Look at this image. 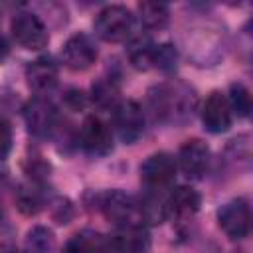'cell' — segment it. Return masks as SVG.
<instances>
[{
	"label": "cell",
	"mask_w": 253,
	"mask_h": 253,
	"mask_svg": "<svg viewBox=\"0 0 253 253\" xmlns=\"http://www.w3.org/2000/svg\"><path fill=\"white\" fill-rule=\"evenodd\" d=\"M146 101L154 121L166 123V125L188 123L194 117V111L198 105L196 91L180 79L162 81L150 87Z\"/></svg>",
	"instance_id": "obj_1"
},
{
	"label": "cell",
	"mask_w": 253,
	"mask_h": 253,
	"mask_svg": "<svg viewBox=\"0 0 253 253\" xmlns=\"http://www.w3.org/2000/svg\"><path fill=\"white\" fill-rule=\"evenodd\" d=\"M93 28L101 40L111 42V43H119V42H125L132 36L134 16L128 8H125L121 4H111V6H105L95 16Z\"/></svg>",
	"instance_id": "obj_2"
},
{
	"label": "cell",
	"mask_w": 253,
	"mask_h": 253,
	"mask_svg": "<svg viewBox=\"0 0 253 253\" xmlns=\"http://www.w3.org/2000/svg\"><path fill=\"white\" fill-rule=\"evenodd\" d=\"M99 208L103 211V215L113 221L117 227H126V225H144L140 219V208H138V200L119 192V190H111L107 194L101 196Z\"/></svg>",
	"instance_id": "obj_3"
},
{
	"label": "cell",
	"mask_w": 253,
	"mask_h": 253,
	"mask_svg": "<svg viewBox=\"0 0 253 253\" xmlns=\"http://www.w3.org/2000/svg\"><path fill=\"white\" fill-rule=\"evenodd\" d=\"M10 32L16 43L26 49H42L49 42L45 24L32 12H18L10 22Z\"/></svg>",
	"instance_id": "obj_4"
},
{
	"label": "cell",
	"mask_w": 253,
	"mask_h": 253,
	"mask_svg": "<svg viewBox=\"0 0 253 253\" xmlns=\"http://www.w3.org/2000/svg\"><path fill=\"white\" fill-rule=\"evenodd\" d=\"M176 170H178V164L174 156H170L168 152H156V154H150L142 162L140 178L148 190L160 192L174 182Z\"/></svg>",
	"instance_id": "obj_5"
},
{
	"label": "cell",
	"mask_w": 253,
	"mask_h": 253,
	"mask_svg": "<svg viewBox=\"0 0 253 253\" xmlns=\"http://www.w3.org/2000/svg\"><path fill=\"white\" fill-rule=\"evenodd\" d=\"M24 119L28 130L38 138L49 136L57 128V111L53 103L45 97L30 99L24 107Z\"/></svg>",
	"instance_id": "obj_6"
},
{
	"label": "cell",
	"mask_w": 253,
	"mask_h": 253,
	"mask_svg": "<svg viewBox=\"0 0 253 253\" xmlns=\"http://www.w3.org/2000/svg\"><path fill=\"white\" fill-rule=\"evenodd\" d=\"M97 55H99V51H97V45H95L93 38L87 36V34H81V32L67 38V42L61 47L63 63L73 71L89 69L95 63Z\"/></svg>",
	"instance_id": "obj_7"
},
{
	"label": "cell",
	"mask_w": 253,
	"mask_h": 253,
	"mask_svg": "<svg viewBox=\"0 0 253 253\" xmlns=\"http://www.w3.org/2000/svg\"><path fill=\"white\" fill-rule=\"evenodd\" d=\"M79 142L85 152H89L93 156H103V154L111 152V148H113L111 126L103 119L91 115L79 126Z\"/></svg>",
	"instance_id": "obj_8"
},
{
	"label": "cell",
	"mask_w": 253,
	"mask_h": 253,
	"mask_svg": "<svg viewBox=\"0 0 253 253\" xmlns=\"http://www.w3.org/2000/svg\"><path fill=\"white\" fill-rule=\"evenodd\" d=\"M217 219H219V227L225 231L227 237L231 239L247 237L251 227V211L243 198L231 200L225 206H221L217 211Z\"/></svg>",
	"instance_id": "obj_9"
},
{
	"label": "cell",
	"mask_w": 253,
	"mask_h": 253,
	"mask_svg": "<svg viewBox=\"0 0 253 253\" xmlns=\"http://www.w3.org/2000/svg\"><path fill=\"white\" fill-rule=\"evenodd\" d=\"M115 126L125 142H134L144 132V113L136 101H123L115 109Z\"/></svg>",
	"instance_id": "obj_10"
},
{
	"label": "cell",
	"mask_w": 253,
	"mask_h": 253,
	"mask_svg": "<svg viewBox=\"0 0 253 253\" xmlns=\"http://www.w3.org/2000/svg\"><path fill=\"white\" fill-rule=\"evenodd\" d=\"M202 121H204V126L213 134L225 132L231 126L233 113L227 103V97L221 91H211L208 95V99L202 107Z\"/></svg>",
	"instance_id": "obj_11"
},
{
	"label": "cell",
	"mask_w": 253,
	"mask_h": 253,
	"mask_svg": "<svg viewBox=\"0 0 253 253\" xmlns=\"http://www.w3.org/2000/svg\"><path fill=\"white\" fill-rule=\"evenodd\" d=\"M188 178H202L210 164V146L200 138H190L180 146L178 162Z\"/></svg>",
	"instance_id": "obj_12"
},
{
	"label": "cell",
	"mask_w": 253,
	"mask_h": 253,
	"mask_svg": "<svg viewBox=\"0 0 253 253\" xmlns=\"http://www.w3.org/2000/svg\"><path fill=\"white\" fill-rule=\"evenodd\" d=\"M109 241H111L113 253H146L150 245V237L144 225L119 227V231Z\"/></svg>",
	"instance_id": "obj_13"
},
{
	"label": "cell",
	"mask_w": 253,
	"mask_h": 253,
	"mask_svg": "<svg viewBox=\"0 0 253 253\" xmlns=\"http://www.w3.org/2000/svg\"><path fill=\"white\" fill-rule=\"evenodd\" d=\"M57 65L51 57H38L36 61H32L26 69V79L28 85L38 91V93H45L49 89L55 87L57 83Z\"/></svg>",
	"instance_id": "obj_14"
},
{
	"label": "cell",
	"mask_w": 253,
	"mask_h": 253,
	"mask_svg": "<svg viewBox=\"0 0 253 253\" xmlns=\"http://www.w3.org/2000/svg\"><path fill=\"white\" fill-rule=\"evenodd\" d=\"M166 206H168V215H174L176 219H190L194 217V213L200 208V194L194 188L188 186H180L176 190H172V194L166 198Z\"/></svg>",
	"instance_id": "obj_15"
},
{
	"label": "cell",
	"mask_w": 253,
	"mask_h": 253,
	"mask_svg": "<svg viewBox=\"0 0 253 253\" xmlns=\"http://www.w3.org/2000/svg\"><path fill=\"white\" fill-rule=\"evenodd\" d=\"M63 253H113L111 241L95 231L75 233L63 247Z\"/></svg>",
	"instance_id": "obj_16"
},
{
	"label": "cell",
	"mask_w": 253,
	"mask_h": 253,
	"mask_svg": "<svg viewBox=\"0 0 253 253\" xmlns=\"http://www.w3.org/2000/svg\"><path fill=\"white\" fill-rule=\"evenodd\" d=\"M138 208H140V219L142 223H162L168 217V206H166V198L160 192L148 190V194L144 198L138 200Z\"/></svg>",
	"instance_id": "obj_17"
},
{
	"label": "cell",
	"mask_w": 253,
	"mask_h": 253,
	"mask_svg": "<svg viewBox=\"0 0 253 253\" xmlns=\"http://www.w3.org/2000/svg\"><path fill=\"white\" fill-rule=\"evenodd\" d=\"M138 18L144 28L160 30L170 20V10L162 2H140L138 4Z\"/></svg>",
	"instance_id": "obj_18"
},
{
	"label": "cell",
	"mask_w": 253,
	"mask_h": 253,
	"mask_svg": "<svg viewBox=\"0 0 253 253\" xmlns=\"http://www.w3.org/2000/svg\"><path fill=\"white\" fill-rule=\"evenodd\" d=\"M154 45L150 42L148 36H138L128 43V59L136 69H150L152 67V53H154Z\"/></svg>",
	"instance_id": "obj_19"
},
{
	"label": "cell",
	"mask_w": 253,
	"mask_h": 253,
	"mask_svg": "<svg viewBox=\"0 0 253 253\" xmlns=\"http://www.w3.org/2000/svg\"><path fill=\"white\" fill-rule=\"evenodd\" d=\"M91 95H93V103L101 109L115 111L119 105V85L109 77H101L99 81H95L91 87Z\"/></svg>",
	"instance_id": "obj_20"
},
{
	"label": "cell",
	"mask_w": 253,
	"mask_h": 253,
	"mask_svg": "<svg viewBox=\"0 0 253 253\" xmlns=\"http://www.w3.org/2000/svg\"><path fill=\"white\" fill-rule=\"evenodd\" d=\"M26 253H51L55 247V235L45 225H36L28 231L24 241Z\"/></svg>",
	"instance_id": "obj_21"
},
{
	"label": "cell",
	"mask_w": 253,
	"mask_h": 253,
	"mask_svg": "<svg viewBox=\"0 0 253 253\" xmlns=\"http://www.w3.org/2000/svg\"><path fill=\"white\" fill-rule=\"evenodd\" d=\"M227 103L231 107V113L237 117H247L251 113V93L243 83H233L229 87Z\"/></svg>",
	"instance_id": "obj_22"
},
{
	"label": "cell",
	"mask_w": 253,
	"mask_h": 253,
	"mask_svg": "<svg viewBox=\"0 0 253 253\" xmlns=\"http://www.w3.org/2000/svg\"><path fill=\"white\" fill-rule=\"evenodd\" d=\"M16 204L24 213L32 215V213H38L42 210L43 198L36 186H20V190L16 192Z\"/></svg>",
	"instance_id": "obj_23"
},
{
	"label": "cell",
	"mask_w": 253,
	"mask_h": 253,
	"mask_svg": "<svg viewBox=\"0 0 253 253\" xmlns=\"http://www.w3.org/2000/svg\"><path fill=\"white\" fill-rule=\"evenodd\" d=\"M178 63V51L174 45L170 43H160L154 45V53H152V67H158L162 71H172Z\"/></svg>",
	"instance_id": "obj_24"
},
{
	"label": "cell",
	"mask_w": 253,
	"mask_h": 253,
	"mask_svg": "<svg viewBox=\"0 0 253 253\" xmlns=\"http://www.w3.org/2000/svg\"><path fill=\"white\" fill-rule=\"evenodd\" d=\"M12 148V126L8 121L0 119V160H4L10 154Z\"/></svg>",
	"instance_id": "obj_25"
},
{
	"label": "cell",
	"mask_w": 253,
	"mask_h": 253,
	"mask_svg": "<svg viewBox=\"0 0 253 253\" xmlns=\"http://www.w3.org/2000/svg\"><path fill=\"white\" fill-rule=\"evenodd\" d=\"M85 95H83V91H79V89H69L67 91V95H65V103L73 109V111H79V109H83L85 107Z\"/></svg>",
	"instance_id": "obj_26"
},
{
	"label": "cell",
	"mask_w": 253,
	"mask_h": 253,
	"mask_svg": "<svg viewBox=\"0 0 253 253\" xmlns=\"http://www.w3.org/2000/svg\"><path fill=\"white\" fill-rule=\"evenodd\" d=\"M8 53H10V43L6 42L4 36H0V61H4Z\"/></svg>",
	"instance_id": "obj_27"
},
{
	"label": "cell",
	"mask_w": 253,
	"mask_h": 253,
	"mask_svg": "<svg viewBox=\"0 0 253 253\" xmlns=\"http://www.w3.org/2000/svg\"><path fill=\"white\" fill-rule=\"evenodd\" d=\"M4 253H18L16 249H8V251H4Z\"/></svg>",
	"instance_id": "obj_28"
},
{
	"label": "cell",
	"mask_w": 253,
	"mask_h": 253,
	"mask_svg": "<svg viewBox=\"0 0 253 253\" xmlns=\"http://www.w3.org/2000/svg\"><path fill=\"white\" fill-rule=\"evenodd\" d=\"M2 215H4V213H2V208H0V221H2Z\"/></svg>",
	"instance_id": "obj_29"
}]
</instances>
